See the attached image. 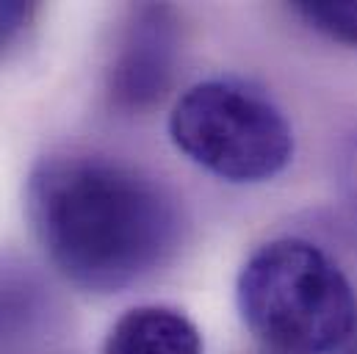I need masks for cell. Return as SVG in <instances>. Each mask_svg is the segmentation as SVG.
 <instances>
[{
    "label": "cell",
    "mask_w": 357,
    "mask_h": 354,
    "mask_svg": "<svg viewBox=\"0 0 357 354\" xmlns=\"http://www.w3.org/2000/svg\"><path fill=\"white\" fill-rule=\"evenodd\" d=\"M31 227L73 285L122 291L169 258L178 208L144 172L100 155H53L28 177Z\"/></svg>",
    "instance_id": "6da1fadb"
},
{
    "label": "cell",
    "mask_w": 357,
    "mask_h": 354,
    "mask_svg": "<svg viewBox=\"0 0 357 354\" xmlns=\"http://www.w3.org/2000/svg\"><path fill=\"white\" fill-rule=\"evenodd\" d=\"M236 302L250 332L274 354H327L357 330V293L321 247L277 238L238 271Z\"/></svg>",
    "instance_id": "7a4b0ae2"
},
{
    "label": "cell",
    "mask_w": 357,
    "mask_h": 354,
    "mask_svg": "<svg viewBox=\"0 0 357 354\" xmlns=\"http://www.w3.org/2000/svg\"><path fill=\"white\" fill-rule=\"evenodd\" d=\"M169 139L180 153L227 183H264L294 158V130L261 88L211 78L178 97Z\"/></svg>",
    "instance_id": "3957f363"
},
{
    "label": "cell",
    "mask_w": 357,
    "mask_h": 354,
    "mask_svg": "<svg viewBox=\"0 0 357 354\" xmlns=\"http://www.w3.org/2000/svg\"><path fill=\"white\" fill-rule=\"evenodd\" d=\"M178 59L175 20L167 6L133 11L111 67V97L125 108H147L169 88Z\"/></svg>",
    "instance_id": "277c9868"
},
{
    "label": "cell",
    "mask_w": 357,
    "mask_h": 354,
    "mask_svg": "<svg viewBox=\"0 0 357 354\" xmlns=\"http://www.w3.org/2000/svg\"><path fill=\"white\" fill-rule=\"evenodd\" d=\"M102 354H205V344L185 313L164 305H142L114 321Z\"/></svg>",
    "instance_id": "5b68a950"
},
{
    "label": "cell",
    "mask_w": 357,
    "mask_h": 354,
    "mask_svg": "<svg viewBox=\"0 0 357 354\" xmlns=\"http://www.w3.org/2000/svg\"><path fill=\"white\" fill-rule=\"evenodd\" d=\"M291 11L321 36L357 47V3L352 0H302Z\"/></svg>",
    "instance_id": "8992f818"
},
{
    "label": "cell",
    "mask_w": 357,
    "mask_h": 354,
    "mask_svg": "<svg viewBox=\"0 0 357 354\" xmlns=\"http://www.w3.org/2000/svg\"><path fill=\"white\" fill-rule=\"evenodd\" d=\"M33 11V3H0V53L28 28Z\"/></svg>",
    "instance_id": "52a82bcc"
},
{
    "label": "cell",
    "mask_w": 357,
    "mask_h": 354,
    "mask_svg": "<svg viewBox=\"0 0 357 354\" xmlns=\"http://www.w3.org/2000/svg\"><path fill=\"white\" fill-rule=\"evenodd\" d=\"M271 354H274V352H271Z\"/></svg>",
    "instance_id": "ba28073f"
}]
</instances>
